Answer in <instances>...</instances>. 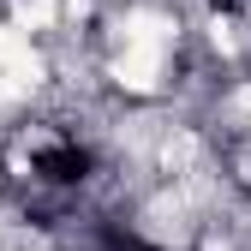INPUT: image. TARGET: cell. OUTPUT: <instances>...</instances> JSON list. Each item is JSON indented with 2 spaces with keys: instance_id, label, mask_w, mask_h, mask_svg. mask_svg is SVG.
Listing matches in <instances>:
<instances>
[{
  "instance_id": "cell-1",
  "label": "cell",
  "mask_w": 251,
  "mask_h": 251,
  "mask_svg": "<svg viewBox=\"0 0 251 251\" xmlns=\"http://www.w3.org/2000/svg\"><path fill=\"white\" fill-rule=\"evenodd\" d=\"M168 72V42H155V36H126L120 60H114V78L126 90H138V96H150L155 84H162Z\"/></svg>"
},
{
  "instance_id": "cell-2",
  "label": "cell",
  "mask_w": 251,
  "mask_h": 251,
  "mask_svg": "<svg viewBox=\"0 0 251 251\" xmlns=\"http://www.w3.org/2000/svg\"><path fill=\"white\" fill-rule=\"evenodd\" d=\"M233 102H239V114L251 120V84H239V96H233Z\"/></svg>"
}]
</instances>
